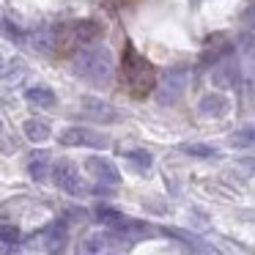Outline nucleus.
I'll return each instance as SVG.
<instances>
[{"instance_id":"obj_10","label":"nucleus","mask_w":255,"mask_h":255,"mask_svg":"<svg viewBox=\"0 0 255 255\" xmlns=\"http://www.w3.org/2000/svg\"><path fill=\"white\" fill-rule=\"evenodd\" d=\"M69 242V228H66V220H55L47 225L44 231V247L50 250V253H58V250H63Z\"/></svg>"},{"instance_id":"obj_17","label":"nucleus","mask_w":255,"mask_h":255,"mask_svg":"<svg viewBox=\"0 0 255 255\" xmlns=\"http://www.w3.org/2000/svg\"><path fill=\"white\" fill-rule=\"evenodd\" d=\"M124 156H127V159L132 162V165L137 167V170H148L151 162H154L151 151H145V148H129V151H124Z\"/></svg>"},{"instance_id":"obj_24","label":"nucleus","mask_w":255,"mask_h":255,"mask_svg":"<svg viewBox=\"0 0 255 255\" xmlns=\"http://www.w3.org/2000/svg\"><path fill=\"white\" fill-rule=\"evenodd\" d=\"M0 66H3V52H0Z\"/></svg>"},{"instance_id":"obj_8","label":"nucleus","mask_w":255,"mask_h":255,"mask_svg":"<svg viewBox=\"0 0 255 255\" xmlns=\"http://www.w3.org/2000/svg\"><path fill=\"white\" fill-rule=\"evenodd\" d=\"M85 170H88L91 176L96 178V181L110 184V187H116V184L121 181V173H118V167L113 165L110 159H105V156H88V159H85Z\"/></svg>"},{"instance_id":"obj_19","label":"nucleus","mask_w":255,"mask_h":255,"mask_svg":"<svg viewBox=\"0 0 255 255\" xmlns=\"http://www.w3.org/2000/svg\"><path fill=\"white\" fill-rule=\"evenodd\" d=\"M165 233H167V236H173V239H181V244H187V247H192V250H211V247H206V244H198L200 239L192 236V233H187V231H178V228H165Z\"/></svg>"},{"instance_id":"obj_11","label":"nucleus","mask_w":255,"mask_h":255,"mask_svg":"<svg viewBox=\"0 0 255 255\" xmlns=\"http://www.w3.org/2000/svg\"><path fill=\"white\" fill-rule=\"evenodd\" d=\"M69 36H72L74 41L88 44V41H94V39L102 36V25L94 22V19H80V22H74L72 28H69Z\"/></svg>"},{"instance_id":"obj_5","label":"nucleus","mask_w":255,"mask_h":255,"mask_svg":"<svg viewBox=\"0 0 255 255\" xmlns=\"http://www.w3.org/2000/svg\"><path fill=\"white\" fill-rule=\"evenodd\" d=\"M61 143L63 145H85V148H107L110 140L102 132H94L88 127H66L61 132Z\"/></svg>"},{"instance_id":"obj_9","label":"nucleus","mask_w":255,"mask_h":255,"mask_svg":"<svg viewBox=\"0 0 255 255\" xmlns=\"http://www.w3.org/2000/svg\"><path fill=\"white\" fill-rule=\"evenodd\" d=\"M198 110H200V116H206V118H222L231 110V102H228V96L211 91V94H206L203 99L198 102Z\"/></svg>"},{"instance_id":"obj_4","label":"nucleus","mask_w":255,"mask_h":255,"mask_svg":"<svg viewBox=\"0 0 255 255\" xmlns=\"http://www.w3.org/2000/svg\"><path fill=\"white\" fill-rule=\"evenodd\" d=\"M50 176H52V181H55L63 192H69V195H83L85 192L83 178H80L77 167H74L69 159L55 162V165H52V170H50Z\"/></svg>"},{"instance_id":"obj_21","label":"nucleus","mask_w":255,"mask_h":255,"mask_svg":"<svg viewBox=\"0 0 255 255\" xmlns=\"http://www.w3.org/2000/svg\"><path fill=\"white\" fill-rule=\"evenodd\" d=\"M19 239H22V233L17 225H0V244L14 247V244H19Z\"/></svg>"},{"instance_id":"obj_23","label":"nucleus","mask_w":255,"mask_h":255,"mask_svg":"<svg viewBox=\"0 0 255 255\" xmlns=\"http://www.w3.org/2000/svg\"><path fill=\"white\" fill-rule=\"evenodd\" d=\"M250 19H253V25H255V6L250 8Z\"/></svg>"},{"instance_id":"obj_25","label":"nucleus","mask_w":255,"mask_h":255,"mask_svg":"<svg viewBox=\"0 0 255 255\" xmlns=\"http://www.w3.org/2000/svg\"><path fill=\"white\" fill-rule=\"evenodd\" d=\"M0 132H3V121H0Z\"/></svg>"},{"instance_id":"obj_3","label":"nucleus","mask_w":255,"mask_h":255,"mask_svg":"<svg viewBox=\"0 0 255 255\" xmlns=\"http://www.w3.org/2000/svg\"><path fill=\"white\" fill-rule=\"evenodd\" d=\"M189 85V72L187 66H173L165 72V77H162L159 88H156V102L159 105H176L178 99L184 96V91H187Z\"/></svg>"},{"instance_id":"obj_15","label":"nucleus","mask_w":255,"mask_h":255,"mask_svg":"<svg viewBox=\"0 0 255 255\" xmlns=\"http://www.w3.org/2000/svg\"><path fill=\"white\" fill-rule=\"evenodd\" d=\"M25 137L33 140V143H44V140H50V127H47L44 121H39V118H28L22 127Z\"/></svg>"},{"instance_id":"obj_20","label":"nucleus","mask_w":255,"mask_h":255,"mask_svg":"<svg viewBox=\"0 0 255 255\" xmlns=\"http://www.w3.org/2000/svg\"><path fill=\"white\" fill-rule=\"evenodd\" d=\"M113 244H110V233L107 236H102V233H96V236H88L83 242V250L85 253H102V250H110Z\"/></svg>"},{"instance_id":"obj_2","label":"nucleus","mask_w":255,"mask_h":255,"mask_svg":"<svg viewBox=\"0 0 255 255\" xmlns=\"http://www.w3.org/2000/svg\"><path fill=\"white\" fill-rule=\"evenodd\" d=\"M124 80H127V85L132 88L134 96H143L145 91L156 88L154 66L134 47H127V52H124Z\"/></svg>"},{"instance_id":"obj_18","label":"nucleus","mask_w":255,"mask_h":255,"mask_svg":"<svg viewBox=\"0 0 255 255\" xmlns=\"http://www.w3.org/2000/svg\"><path fill=\"white\" fill-rule=\"evenodd\" d=\"M184 154L189 156H200V159H209V156H220V151L214 148V145H206V143H184L181 145Z\"/></svg>"},{"instance_id":"obj_7","label":"nucleus","mask_w":255,"mask_h":255,"mask_svg":"<svg viewBox=\"0 0 255 255\" xmlns=\"http://www.w3.org/2000/svg\"><path fill=\"white\" fill-rule=\"evenodd\" d=\"M80 105H83L85 116H88L91 121H96V124H116V121H121V113H118L110 102H102V99H94V96H85Z\"/></svg>"},{"instance_id":"obj_1","label":"nucleus","mask_w":255,"mask_h":255,"mask_svg":"<svg viewBox=\"0 0 255 255\" xmlns=\"http://www.w3.org/2000/svg\"><path fill=\"white\" fill-rule=\"evenodd\" d=\"M72 69L74 74H80L88 83H110L116 61H113V52L107 47L94 44V47H83V50L74 52Z\"/></svg>"},{"instance_id":"obj_16","label":"nucleus","mask_w":255,"mask_h":255,"mask_svg":"<svg viewBox=\"0 0 255 255\" xmlns=\"http://www.w3.org/2000/svg\"><path fill=\"white\" fill-rule=\"evenodd\" d=\"M228 143H231L233 148H253V145H255V124H253V127L236 129V132L228 137Z\"/></svg>"},{"instance_id":"obj_13","label":"nucleus","mask_w":255,"mask_h":255,"mask_svg":"<svg viewBox=\"0 0 255 255\" xmlns=\"http://www.w3.org/2000/svg\"><path fill=\"white\" fill-rule=\"evenodd\" d=\"M25 99L36 107H55L58 105V96L52 94L47 85H33V88H28L25 91Z\"/></svg>"},{"instance_id":"obj_12","label":"nucleus","mask_w":255,"mask_h":255,"mask_svg":"<svg viewBox=\"0 0 255 255\" xmlns=\"http://www.w3.org/2000/svg\"><path fill=\"white\" fill-rule=\"evenodd\" d=\"M50 156H47V151H33L28 159V173L33 181H47L50 178Z\"/></svg>"},{"instance_id":"obj_14","label":"nucleus","mask_w":255,"mask_h":255,"mask_svg":"<svg viewBox=\"0 0 255 255\" xmlns=\"http://www.w3.org/2000/svg\"><path fill=\"white\" fill-rule=\"evenodd\" d=\"M94 217H96V222L107 225L110 231H118V228H121V222L127 220V217H124L121 211L110 209V206H96V209H94Z\"/></svg>"},{"instance_id":"obj_6","label":"nucleus","mask_w":255,"mask_h":255,"mask_svg":"<svg viewBox=\"0 0 255 255\" xmlns=\"http://www.w3.org/2000/svg\"><path fill=\"white\" fill-rule=\"evenodd\" d=\"M211 66H214L211 69V85L214 88H236L242 83V69H239V63L231 55L211 63Z\"/></svg>"},{"instance_id":"obj_22","label":"nucleus","mask_w":255,"mask_h":255,"mask_svg":"<svg viewBox=\"0 0 255 255\" xmlns=\"http://www.w3.org/2000/svg\"><path fill=\"white\" fill-rule=\"evenodd\" d=\"M239 165H242L247 173H253V176H255V154H247V156H242V162H239Z\"/></svg>"}]
</instances>
